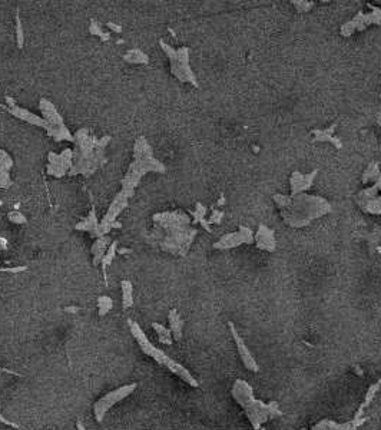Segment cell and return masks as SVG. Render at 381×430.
<instances>
[{"label":"cell","mask_w":381,"mask_h":430,"mask_svg":"<svg viewBox=\"0 0 381 430\" xmlns=\"http://www.w3.org/2000/svg\"><path fill=\"white\" fill-rule=\"evenodd\" d=\"M152 327H153V330H155V333H156L158 337H159V343L166 344V345L172 344V333H171V330H169L168 327H163L159 323H152Z\"/></svg>","instance_id":"cell-13"},{"label":"cell","mask_w":381,"mask_h":430,"mask_svg":"<svg viewBox=\"0 0 381 430\" xmlns=\"http://www.w3.org/2000/svg\"><path fill=\"white\" fill-rule=\"evenodd\" d=\"M6 102H7L9 108H13V106H16V102H14V100H13V99L10 98V96H7V98H6Z\"/></svg>","instance_id":"cell-28"},{"label":"cell","mask_w":381,"mask_h":430,"mask_svg":"<svg viewBox=\"0 0 381 430\" xmlns=\"http://www.w3.org/2000/svg\"><path fill=\"white\" fill-rule=\"evenodd\" d=\"M138 389V384L136 383H129V384H123L121 387L112 390L109 393L103 394L99 400L95 402L93 405V415H95V419L98 423H102L103 419L106 416V413L111 410L112 407L115 405H118L119 402L125 400L128 396L135 392Z\"/></svg>","instance_id":"cell-4"},{"label":"cell","mask_w":381,"mask_h":430,"mask_svg":"<svg viewBox=\"0 0 381 430\" xmlns=\"http://www.w3.org/2000/svg\"><path fill=\"white\" fill-rule=\"evenodd\" d=\"M229 330H231V334H232V337H234V342L235 344H236L238 353H239V356H241V360H242L245 369H248L249 371H254V373H258L259 366L257 364L255 358L251 354V351L248 350V347H246V344L244 343V340L241 339L239 333L236 332V329H235V326L232 323H229Z\"/></svg>","instance_id":"cell-7"},{"label":"cell","mask_w":381,"mask_h":430,"mask_svg":"<svg viewBox=\"0 0 381 430\" xmlns=\"http://www.w3.org/2000/svg\"><path fill=\"white\" fill-rule=\"evenodd\" d=\"M112 307H113V301H112L111 297H108V295H100V297H98V308L100 317L106 316L112 310Z\"/></svg>","instance_id":"cell-16"},{"label":"cell","mask_w":381,"mask_h":430,"mask_svg":"<svg viewBox=\"0 0 381 430\" xmlns=\"http://www.w3.org/2000/svg\"><path fill=\"white\" fill-rule=\"evenodd\" d=\"M89 30H90V33H92V35H95V36H99V37H102V35L105 33V32L100 29V25H99V23H96V22H92V23H90Z\"/></svg>","instance_id":"cell-21"},{"label":"cell","mask_w":381,"mask_h":430,"mask_svg":"<svg viewBox=\"0 0 381 430\" xmlns=\"http://www.w3.org/2000/svg\"><path fill=\"white\" fill-rule=\"evenodd\" d=\"M160 48L171 59V72H172L173 76L176 79H179L181 82H189L195 87H198L197 78L189 66V49L181 48V49L175 50L162 40H160Z\"/></svg>","instance_id":"cell-3"},{"label":"cell","mask_w":381,"mask_h":430,"mask_svg":"<svg viewBox=\"0 0 381 430\" xmlns=\"http://www.w3.org/2000/svg\"><path fill=\"white\" fill-rule=\"evenodd\" d=\"M335 126H337V125H331L328 129H324V131H318V129L312 131V135H314L312 141H314V142H331L334 147L341 148L343 147V145H341V141H340L337 136H334Z\"/></svg>","instance_id":"cell-10"},{"label":"cell","mask_w":381,"mask_h":430,"mask_svg":"<svg viewBox=\"0 0 381 430\" xmlns=\"http://www.w3.org/2000/svg\"><path fill=\"white\" fill-rule=\"evenodd\" d=\"M121 227H122V225H121V222L115 221L113 224H112V228H121Z\"/></svg>","instance_id":"cell-30"},{"label":"cell","mask_w":381,"mask_h":430,"mask_svg":"<svg viewBox=\"0 0 381 430\" xmlns=\"http://www.w3.org/2000/svg\"><path fill=\"white\" fill-rule=\"evenodd\" d=\"M293 4H297L295 7H297V10H300V12H305V10H309L312 6H314V3H311V1H293Z\"/></svg>","instance_id":"cell-20"},{"label":"cell","mask_w":381,"mask_h":430,"mask_svg":"<svg viewBox=\"0 0 381 430\" xmlns=\"http://www.w3.org/2000/svg\"><path fill=\"white\" fill-rule=\"evenodd\" d=\"M7 218H9V220H10L12 222H14V224H26V222H27L25 215H23L22 212H19V211H13V212H9Z\"/></svg>","instance_id":"cell-19"},{"label":"cell","mask_w":381,"mask_h":430,"mask_svg":"<svg viewBox=\"0 0 381 430\" xmlns=\"http://www.w3.org/2000/svg\"><path fill=\"white\" fill-rule=\"evenodd\" d=\"M123 59L126 62H131V63H144V65L149 62V58L139 49L128 50V53L123 56Z\"/></svg>","instance_id":"cell-14"},{"label":"cell","mask_w":381,"mask_h":430,"mask_svg":"<svg viewBox=\"0 0 381 430\" xmlns=\"http://www.w3.org/2000/svg\"><path fill=\"white\" fill-rule=\"evenodd\" d=\"M168 320H169V330H171V333H172V339L173 340H176V342H179V340L182 339L184 320H182V317L179 316V313H178L175 308H172V310L169 311V317H168Z\"/></svg>","instance_id":"cell-11"},{"label":"cell","mask_w":381,"mask_h":430,"mask_svg":"<svg viewBox=\"0 0 381 430\" xmlns=\"http://www.w3.org/2000/svg\"><path fill=\"white\" fill-rule=\"evenodd\" d=\"M255 244L259 250H265V251H275V238H274V231L270 230L265 225H259L258 231L255 234Z\"/></svg>","instance_id":"cell-8"},{"label":"cell","mask_w":381,"mask_h":430,"mask_svg":"<svg viewBox=\"0 0 381 430\" xmlns=\"http://www.w3.org/2000/svg\"><path fill=\"white\" fill-rule=\"evenodd\" d=\"M0 422H1L3 425H7V426H12V428H19L17 425H14L13 422H10V420H7V419L4 418V416H1V415H0Z\"/></svg>","instance_id":"cell-24"},{"label":"cell","mask_w":381,"mask_h":430,"mask_svg":"<svg viewBox=\"0 0 381 430\" xmlns=\"http://www.w3.org/2000/svg\"><path fill=\"white\" fill-rule=\"evenodd\" d=\"M317 175V171H314L309 175H303L300 172H294L290 178V186H291V192L293 195H297L300 191H305L308 189L312 182H314V178Z\"/></svg>","instance_id":"cell-9"},{"label":"cell","mask_w":381,"mask_h":430,"mask_svg":"<svg viewBox=\"0 0 381 430\" xmlns=\"http://www.w3.org/2000/svg\"><path fill=\"white\" fill-rule=\"evenodd\" d=\"M222 220V212L220 211H214L211 218H209V224H220Z\"/></svg>","instance_id":"cell-22"},{"label":"cell","mask_w":381,"mask_h":430,"mask_svg":"<svg viewBox=\"0 0 381 430\" xmlns=\"http://www.w3.org/2000/svg\"><path fill=\"white\" fill-rule=\"evenodd\" d=\"M1 205H3V202H1V201H0V207H1Z\"/></svg>","instance_id":"cell-31"},{"label":"cell","mask_w":381,"mask_h":430,"mask_svg":"<svg viewBox=\"0 0 381 430\" xmlns=\"http://www.w3.org/2000/svg\"><path fill=\"white\" fill-rule=\"evenodd\" d=\"M76 429L77 430H86V428H85V425H83L80 420H77V422H76Z\"/></svg>","instance_id":"cell-27"},{"label":"cell","mask_w":381,"mask_h":430,"mask_svg":"<svg viewBox=\"0 0 381 430\" xmlns=\"http://www.w3.org/2000/svg\"><path fill=\"white\" fill-rule=\"evenodd\" d=\"M16 40H17V48L22 49L25 45V36H23V27H22V20L19 16V10L16 14Z\"/></svg>","instance_id":"cell-18"},{"label":"cell","mask_w":381,"mask_h":430,"mask_svg":"<svg viewBox=\"0 0 381 430\" xmlns=\"http://www.w3.org/2000/svg\"><path fill=\"white\" fill-rule=\"evenodd\" d=\"M79 310H80L79 307H66L65 308V311H66V313H72V314H74V313H77Z\"/></svg>","instance_id":"cell-26"},{"label":"cell","mask_w":381,"mask_h":430,"mask_svg":"<svg viewBox=\"0 0 381 430\" xmlns=\"http://www.w3.org/2000/svg\"><path fill=\"white\" fill-rule=\"evenodd\" d=\"M261 430H264V429H261Z\"/></svg>","instance_id":"cell-32"},{"label":"cell","mask_w":381,"mask_h":430,"mask_svg":"<svg viewBox=\"0 0 381 430\" xmlns=\"http://www.w3.org/2000/svg\"><path fill=\"white\" fill-rule=\"evenodd\" d=\"M118 253H119V254H128V253H131V250H129V248H119Z\"/></svg>","instance_id":"cell-29"},{"label":"cell","mask_w":381,"mask_h":430,"mask_svg":"<svg viewBox=\"0 0 381 430\" xmlns=\"http://www.w3.org/2000/svg\"><path fill=\"white\" fill-rule=\"evenodd\" d=\"M370 7L373 9L371 14L358 13L353 20L343 25V27H341L343 36H350L356 30H364L369 25H381V9L376 7V6H371V4H370Z\"/></svg>","instance_id":"cell-5"},{"label":"cell","mask_w":381,"mask_h":430,"mask_svg":"<svg viewBox=\"0 0 381 430\" xmlns=\"http://www.w3.org/2000/svg\"><path fill=\"white\" fill-rule=\"evenodd\" d=\"M116 251H118V241H113L111 246L108 247V251H106L105 257H103L102 262H100V264H102V271H103V274H105V278H106V268L111 265V262L113 261V257H115Z\"/></svg>","instance_id":"cell-15"},{"label":"cell","mask_w":381,"mask_h":430,"mask_svg":"<svg viewBox=\"0 0 381 430\" xmlns=\"http://www.w3.org/2000/svg\"><path fill=\"white\" fill-rule=\"evenodd\" d=\"M380 168L377 164H371L369 165V168L366 170V172L363 173V182H369V181H377L380 176Z\"/></svg>","instance_id":"cell-17"},{"label":"cell","mask_w":381,"mask_h":430,"mask_svg":"<svg viewBox=\"0 0 381 430\" xmlns=\"http://www.w3.org/2000/svg\"><path fill=\"white\" fill-rule=\"evenodd\" d=\"M106 26L111 29L112 32H115V33H121V32H122V27H121L119 25H116V23H112V22H109V23H108Z\"/></svg>","instance_id":"cell-23"},{"label":"cell","mask_w":381,"mask_h":430,"mask_svg":"<svg viewBox=\"0 0 381 430\" xmlns=\"http://www.w3.org/2000/svg\"><path fill=\"white\" fill-rule=\"evenodd\" d=\"M128 326H129V329H131L132 336L135 337L136 343L139 344L141 350H142L148 357H152L159 366L166 367L171 373L176 374L179 379H182L186 384H189V386H192V387H198V386H199L197 379L192 376V373L186 369V367H184L182 364H179L178 361H175L173 358H171L168 354H165L162 350H159L155 344L148 339L145 332L141 329V326H139L136 321L128 320Z\"/></svg>","instance_id":"cell-2"},{"label":"cell","mask_w":381,"mask_h":430,"mask_svg":"<svg viewBox=\"0 0 381 430\" xmlns=\"http://www.w3.org/2000/svg\"><path fill=\"white\" fill-rule=\"evenodd\" d=\"M254 241V235L252 231L246 227H239V231L235 234H227L225 237H222L218 243H215L214 247L218 250H227V248H234V247L239 246L242 243L245 244H251Z\"/></svg>","instance_id":"cell-6"},{"label":"cell","mask_w":381,"mask_h":430,"mask_svg":"<svg viewBox=\"0 0 381 430\" xmlns=\"http://www.w3.org/2000/svg\"><path fill=\"white\" fill-rule=\"evenodd\" d=\"M121 288H122V306L123 310L132 307L134 304V285L131 281L123 280L121 283Z\"/></svg>","instance_id":"cell-12"},{"label":"cell","mask_w":381,"mask_h":430,"mask_svg":"<svg viewBox=\"0 0 381 430\" xmlns=\"http://www.w3.org/2000/svg\"><path fill=\"white\" fill-rule=\"evenodd\" d=\"M277 207L281 209L284 221L288 225L300 228L305 227L312 220H317L331 211V204L325 199L308 195H274Z\"/></svg>","instance_id":"cell-1"},{"label":"cell","mask_w":381,"mask_h":430,"mask_svg":"<svg viewBox=\"0 0 381 430\" xmlns=\"http://www.w3.org/2000/svg\"><path fill=\"white\" fill-rule=\"evenodd\" d=\"M6 248H7V241L0 237V250H6Z\"/></svg>","instance_id":"cell-25"}]
</instances>
